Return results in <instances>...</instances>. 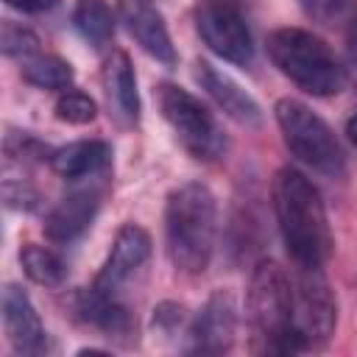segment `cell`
<instances>
[{
  "label": "cell",
  "mask_w": 357,
  "mask_h": 357,
  "mask_svg": "<svg viewBox=\"0 0 357 357\" xmlns=\"http://www.w3.org/2000/svg\"><path fill=\"white\" fill-rule=\"evenodd\" d=\"M218 237V201L201 181H187L167 195L165 245L176 271L198 276L209 268Z\"/></svg>",
  "instance_id": "2"
},
{
  "label": "cell",
  "mask_w": 357,
  "mask_h": 357,
  "mask_svg": "<svg viewBox=\"0 0 357 357\" xmlns=\"http://www.w3.org/2000/svg\"><path fill=\"white\" fill-rule=\"evenodd\" d=\"M106 176H95L86 181H75L70 190L45 218V234L53 243H73L78 240L95 220L103 195H106Z\"/></svg>",
  "instance_id": "9"
},
{
  "label": "cell",
  "mask_w": 357,
  "mask_h": 357,
  "mask_svg": "<svg viewBox=\"0 0 357 357\" xmlns=\"http://www.w3.org/2000/svg\"><path fill=\"white\" fill-rule=\"evenodd\" d=\"M268 56L273 67L307 95L329 98L346 86V67L335 50L312 31L276 28L268 33Z\"/></svg>",
  "instance_id": "4"
},
{
  "label": "cell",
  "mask_w": 357,
  "mask_h": 357,
  "mask_svg": "<svg viewBox=\"0 0 357 357\" xmlns=\"http://www.w3.org/2000/svg\"><path fill=\"white\" fill-rule=\"evenodd\" d=\"M120 20L126 22V31L134 36V42L151 59H156L165 67L176 64V47L170 42L167 25L148 0H120Z\"/></svg>",
  "instance_id": "14"
},
{
  "label": "cell",
  "mask_w": 357,
  "mask_h": 357,
  "mask_svg": "<svg viewBox=\"0 0 357 357\" xmlns=\"http://www.w3.org/2000/svg\"><path fill=\"white\" fill-rule=\"evenodd\" d=\"M103 89L109 109L120 126H134L139 120V92L134 64L126 50H114L103 64Z\"/></svg>",
  "instance_id": "15"
},
{
  "label": "cell",
  "mask_w": 357,
  "mask_h": 357,
  "mask_svg": "<svg viewBox=\"0 0 357 357\" xmlns=\"http://www.w3.org/2000/svg\"><path fill=\"white\" fill-rule=\"evenodd\" d=\"M3 329L17 354H42L45 351V324L20 284L3 287Z\"/></svg>",
  "instance_id": "13"
},
{
  "label": "cell",
  "mask_w": 357,
  "mask_h": 357,
  "mask_svg": "<svg viewBox=\"0 0 357 357\" xmlns=\"http://www.w3.org/2000/svg\"><path fill=\"white\" fill-rule=\"evenodd\" d=\"M187 326H190V321H187L181 304L165 301V304H159V307L153 310V329H156L159 335H178V332L187 335Z\"/></svg>",
  "instance_id": "24"
},
{
  "label": "cell",
  "mask_w": 357,
  "mask_h": 357,
  "mask_svg": "<svg viewBox=\"0 0 357 357\" xmlns=\"http://www.w3.org/2000/svg\"><path fill=\"white\" fill-rule=\"evenodd\" d=\"M75 312L81 321H86L89 326L106 332L109 337H126L131 335L134 329V321H131V312L120 304V298H109V296H100L98 290L86 287L78 293L75 298Z\"/></svg>",
  "instance_id": "17"
},
{
  "label": "cell",
  "mask_w": 357,
  "mask_h": 357,
  "mask_svg": "<svg viewBox=\"0 0 357 357\" xmlns=\"http://www.w3.org/2000/svg\"><path fill=\"white\" fill-rule=\"evenodd\" d=\"M20 265L25 271V276L42 287H61L64 279H67V265L64 259L50 251L47 245H39V243H28L22 245L20 251Z\"/></svg>",
  "instance_id": "19"
},
{
  "label": "cell",
  "mask_w": 357,
  "mask_h": 357,
  "mask_svg": "<svg viewBox=\"0 0 357 357\" xmlns=\"http://www.w3.org/2000/svg\"><path fill=\"white\" fill-rule=\"evenodd\" d=\"M53 170L64 181H86L95 176H106L112 165V145L103 139H78L50 153Z\"/></svg>",
  "instance_id": "16"
},
{
  "label": "cell",
  "mask_w": 357,
  "mask_h": 357,
  "mask_svg": "<svg viewBox=\"0 0 357 357\" xmlns=\"http://www.w3.org/2000/svg\"><path fill=\"white\" fill-rule=\"evenodd\" d=\"M159 112L170 131L176 134L178 145L198 162H215L226 153L229 137L218 117L187 89L176 84H159L156 89Z\"/></svg>",
  "instance_id": "6"
},
{
  "label": "cell",
  "mask_w": 357,
  "mask_h": 357,
  "mask_svg": "<svg viewBox=\"0 0 357 357\" xmlns=\"http://www.w3.org/2000/svg\"><path fill=\"white\" fill-rule=\"evenodd\" d=\"M273 212L284 248L296 268H324L332 254V231L318 187L296 167L273 178Z\"/></svg>",
  "instance_id": "1"
},
{
  "label": "cell",
  "mask_w": 357,
  "mask_h": 357,
  "mask_svg": "<svg viewBox=\"0 0 357 357\" xmlns=\"http://www.w3.org/2000/svg\"><path fill=\"white\" fill-rule=\"evenodd\" d=\"M195 31L201 36V42L223 61L237 64V67H248L254 59V39L248 31L245 17L223 0H212L204 3L195 11Z\"/></svg>",
  "instance_id": "8"
},
{
  "label": "cell",
  "mask_w": 357,
  "mask_h": 357,
  "mask_svg": "<svg viewBox=\"0 0 357 357\" xmlns=\"http://www.w3.org/2000/svg\"><path fill=\"white\" fill-rule=\"evenodd\" d=\"M98 114V106L95 100L81 92V89H64L56 100V117L61 123H70V126H86L92 123Z\"/></svg>",
  "instance_id": "22"
},
{
  "label": "cell",
  "mask_w": 357,
  "mask_h": 357,
  "mask_svg": "<svg viewBox=\"0 0 357 357\" xmlns=\"http://www.w3.org/2000/svg\"><path fill=\"white\" fill-rule=\"evenodd\" d=\"M282 139L287 151L312 173L326 178H343L346 173V153L335 137V131L326 126L324 117H318L307 103L296 98H282L273 106Z\"/></svg>",
  "instance_id": "5"
},
{
  "label": "cell",
  "mask_w": 357,
  "mask_h": 357,
  "mask_svg": "<svg viewBox=\"0 0 357 357\" xmlns=\"http://www.w3.org/2000/svg\"><path fill=\"white\" fill-rule=\"evenodd\" d=\"M148 257H151V234L137 223H126L117 231V237L112 243V251H109L106 262L100 265V271L92 282V290H98L100 296L117 298V293L148 262Z\"/></svg>",
  "instance_id": "11"
},
{
  "label": "cell",
  "mask_w": 357,
  "mask_h": 357,
  "mask_svg": "<svg viewBox=\"0 0 357 357\" xmlns=\"http://www.w3.org/2000/svg\"><path fill=\"white\" fill-rule=\"evenodd\" d=\"M73 22L92 47H103L114 36V14L106 0H78L73 8Z\"/></svg>",
  "instance_id": "18"
},
{
  "label": "cell",
  "mask_w": 357,
  "mask_h": 357,
  "mask_svg": "<svg viewBox=\"0 0 357 357\" xmlns=\"http://www.w3.org/2000/svg\"><path fill=\"white\" fill-rule=\"evenodd\" d=\"M0 47H3V53L8 59L25 61V59H31V56L39 53V36L31 28L6 20L3 22V31H0Z\"/></svg>",
  "instance_id": "21"
},
{
  "label": "cell",
  "mask_w": 357,
  "mask_h": 357,
  "mask_svg": "<svg viewBox=\"0 0 357 357\" xmlns=\"http://www.w3.org/2000/svg\"><path fill=\"white\" fill-rule=\"evenodd\" d=\"M195 81L215 100V106L226 117H231L237 126H243V128H259L262 126V109H259V103L231 75H226L215 64L198 59L195 61Z\"/></svg>",
  "instance_id": "12"
},
{
  "label": "cell",
  "mask_w": 357,
  "mask_h": 357,
  "mask_svg": "<svg viewBox=\"0 0 357 357\" xmlns=\"http://www.w3.org/2000/svg\"><path fill=\"white\" fill-rule=\"evenodd\" d=\"M6 6L17 8V11H25V14H42V11L56 8L59 0H6Z\"/></svg>",
  "instance_id": "26"
},
{
  "label": "cell",
  "mask_w": 357,
  "mask_h": 357,
  "mask_svg": "<svg viewBox=\"0 0 357 357\" xmlns=\"http://www.w3.org/2000/svg\"><path fill=\"white\" fill-rule=\"evenodd\" d=\"M346 75H351L357 81V17L351 20L349 31H346Z\"/></svg>",
  "instance_id": "25"
},
{
  "label": "cell",
  "mask_w": 357,
  "mask_h": 357,
  "mask_svg": "<svg viewBox=\"0 0 357 357\" xmlns=\"http://www.w3.org/2000/svg\"><path fill=\"white\" fill-rule=\"evenodd\" d=\"M251 349L262 354H298L293 335V279L273 259H259L245 290Z\"/></svg>",
  "instance_id": "3"
},
{
  "label": "cell",
  "mask_w": 357,
  "mask_h": 357,
  "mask_svg": "<svg viewBox=\"0 0 357 357\" xmlns=\"http://www.w3.org/2000/svg\"><path fill=\"white\" fill-rule=\"evenodd\" d=\"M237 335V304L229 290H215L201 310L190 318L187 340L195 354H223L234 346Z\"/></svg>",
  "instance_id": "10"
},
{
  "label": "cell",
  "mask_w": 357,
  "mask_h": 357,
  "mask_svg": "<svg viewBox=\"0 0 357 357\" xmlns=\"http://www.w3.org/2000/svg\"><path fill=\"white\" fill-rule=\"evenodd\" d=\"M346 134H349V139L357 145V112L349 117V123H346Z\"/></svg>",
  "instance_id": "27"
},
{
  "label": "cell",
  "mask_w": 357,
  "mask_h": 357,
  "mask_svg": "<svg viewBox=\"0 0 357 357\" xmlns=\"http://www.w3.org/2000/svg\"><path fill=\"white\" fill-rule=\"evenodd\" d=\"M20 64H22V78L36 89H59V92H64L73 84V67L61 56L39 50L36 56H31V59H25Z\"/></svg>",
  "instance_id": "20"
},
{
  "label": "cell",
  "mask_w": 357,
  "mask_h": 357,
  "mask_svg": "<svg viewBox=\"0 0 357 357\" xmlns=\"http://www.w3.org/2000/svg\"><path fill=\"white\" fill-rule=\"evenodd\" d=\"M301 11L321 25L351 22L357 14V0H298Z\"/></svg>",
  "instance_id": "23"
},
{
  "label": "cell",
  "mask_w": 357,
  "mask_h": 357,
  "mask_svg": "<svg viewBox=\"0 0 357 357\" xmlns=\"http://www.w3.org/2000/svg\"><path fill=\"white\" fill-rule=\"evenodd\" d=\"M293 279V335L301 351L329 343L337 326V298L321 268H296Z\"/></svg>",
  "instance_id": "7"
}]
</instances>
